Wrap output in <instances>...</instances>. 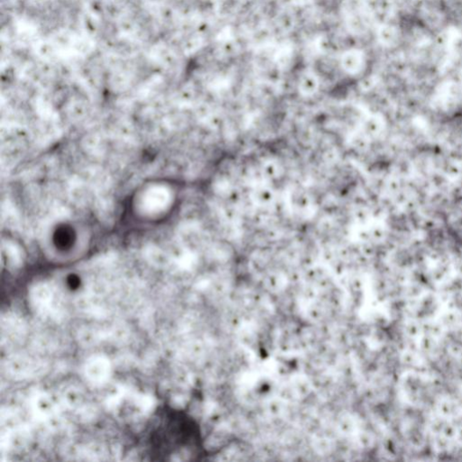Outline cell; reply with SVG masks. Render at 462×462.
I'll use <instances>...</instances> for the list:
<instances>
[{"instance_id":"cell-1","label":"cell","mask_w":462,"mask_h":462,"mask_svg":"<svg viewBox=\"0 0 462 462\" xmlns=\"http://www.w3.org/2000/svg\"><path fill=\"white\" fill-rule=\"evenodd\" d=\"M52 236L45 239V254L50 261L65 264L77 260L85 254L90 244L89 232L86 233L82 224L61 222L51 230Z\"/></svg>"},{"instance_id":"cell-3","label":"cell","mask_w":462,"mask_h":462,"mask_svg":"<svg viewBox=\"0 0 462 462\" xmlns=\"http://www.w3.org/2000/svg\"><path fill=\"white\" fill-rule=\"evenodd\" d=\"M297 25V19L295 14L290 10L283 9L276 15V28L283 34H290L295 30Z\"/></svg>"},{"instance_id":"cell-2","label":"cell","mask_w":462,"mask_h":462,"mask_svg":"<svg viewBox=\"0 0 462 462\" xmlns=\"http://www.w3.org/2000/svg\"><path fill=\"white\" fill-rule=\"evenodd\" d=\"M339 67L350 76H358L367 71L369 57L364 49L351 47L343 51L339 56Z\"/></svg>"},{"instance_id":"cell-6","label":"cell","mask_w":462,"mask_h":462,"mask_svg":"<svg viewBox=\"0 0 462 462\" xmlns=\"http://www.w3.org/2000/svg\"><path fill=\"white\" fill-rule=\"evenodd\" d=\"M239 44L235 41V39H227L221 43L220 52L226 58H231L237 55L239 52Z\"/></svg>"},{"instance_id":"cell-7","label":"cell","mask_w":462,"mask_h":462,"mask_svg":"<svg viewBox=\"0 0 462 462\" xmlns=\"http://www.w3.org/2000/svg\"><path fill=\"white\" fill-rule=\"evenodd\" d=\"M336 44L334 40L331 36L323 35L321 36L317 43V46L320 52L324 54H330L335 52Z\"/></svg>"},{"instance_id":"cell-8","label":"cell","mask_w":462,"mask_h":462,"mask_svg":"<svg viewBox=\"0 0 462 462\" xmlns=\"http://www.w3.org/2000/svg\"><path fill=\"white\" fill-rule=\"evenodd\" d=\"M240 1H246V0H240Z\"/></svg>"},{"instance_id":"cell-5","label":"cell","mask_w":462,"mask_h":462,"mask_svg":"<svg viewBox=\"0 0 462 462\" xmlns=\"http://www.w3.org/2000/svg\"><path fill=\"white\" fill-rule=\"evenodd\" d=\"M275 39V33L272 27L269 26H258L254 29L251 34V42L253 45L258 47H263L270 45L271 42Z\"/></svg>"},{"instance_id":"cell-4","label":"cell","mask_w":462,"mask_h":462,"mask_svg":"<svg viewBox=\"0 0 462 462\" xmlns=\"http://www.w3.org/2000/svg\"><path fill=\"white\" fill-rule=\"evenodd\" d=\"M320 81L314 72L305 71L299 78V90L304 95H313L319 90Z\"/></svg>"}]
</instances>
